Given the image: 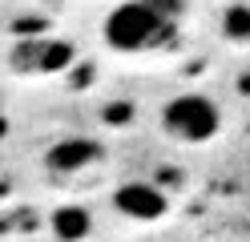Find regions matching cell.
Listing matches in <instances>:
<instances>
[{
	"label": "cell",
	"instance_id": "1",
	"mask_svg": "<svg viewBox=\"0 0 250 242\" xmlns=\"http://www.w3.org/2000/svg\"><path fill=\"white\" fill-rule=\"evenodd\" d=\"M178 4H149V0H133V4H117L109 8L105 24H101V37L113 53L125 57H137V53H158V48H169L178 37Z\"/></svg>",
	"mask_w": 250,
	"mask_h": 242
},
{
	"label": "cell",
	"instance_id": "2",
	"mask_svg": "<svg viewBox=\"0 0 250 242\" xmlns=\"http://www.w3.org/2000/svg\"><path fill=\"white\" fill-rule=\"evenodd\" d=\"M158 121L178 145H210L222 133V105L206 93H178L162 105Z\"/></svg>",
	"mask_w": 250,
	"mask_h": 242
},
{
	"label": "cell",
	"instance_id": "3",
	"mask_svg": "<svg viewBox=\"0 0 250 242\" xmlns=\"http://www.w3.org/2000/svg\"><path fill=\"white\" fill-rule=\"evenodd\" d=\"M113 206L121 218L133 222H162L169 214V198L158 182H121L113 190Z\"/></svg>",
	"mask_w": 250,
	"mask_h": 242
},
{
	"label": "cell",
	"instance_id": "4",
	"mask_svg": "<svg viewBox=\"0 0 250 242\" xmlns=\"http://www.w3.org/2000/svg\"><path fill=\"white\" fill-rule=\"evenodd\" d=\"M73 65V44L65 41H28V44H17L12 53V69L21 73H61Z\"/></svg>",
	"mask_w": 250,
	"mask_h": 242
},
{
	"label": "cell",
	"instance_id": "5",
	"mask_svg": "<svg viewBox=\"0 0 250 242\" xmlns=\"http://www.w3.org/2000/svg\"><path fill=\"white\" fill-rule=\"evenodd\" d=\"M97 157H101V145L97 141H89V137H61V141L49 145L44 166H49L53 174H81Z\"/></svg>",
	"mask_w": 250,
	"mask_h": 242
},
{
	"label": "cell",
	"instance_id": "6",
	"mask_svg": "<svg viewBox=\"0 0 250 242\" xmlns=\"http://www.w3.org/2000/svg\"><path fill=\"white\" fill-rule=\"evenodd\" d=\"M49 226H53L57 242H85L93 234V214L85 206H57Z\"/></svg>",
	"mask_w": 250,
	"mask_h": 242
},
{
	"label": "cell",
	"instance_id": "7",
	"mask_svg": "<svg viewBox=\"0 0 250 242\" xmlns=\"http://www.w3.org/2000/svg\"><path fill=\"white\" fill-rule=\"evenodd\" d=\"M218 32H222L230 44H250V4L218 8Z\"/></svg>",
	"mask_w": 250,
	"mask_h": 242
},
{
	"label": "cell",
	"instance_id": "8",
	"mask_svg": "<svg viewBox=\"0 0 250 242\" xmlns=\"http://www.w3.org/2000/svg\"><path fill=\"white\" fill-rule=\"evenodd\" d=\"M105 117H109V125H129V117H133V109H129V105H113V109L105 113Z\"/></svg>",
	"mask_w": 250,
	"mask_h": 242
},
{
	"label": "cell",
	"instance_id": "9",
	"mask_svg": "<svg viewBox=\"0 0 250 242\" xmlns=\"http://www.w3.org/2000/svg\"><path fill=\"white\" fill-rule=\"evenodd\" d=\"M0 137H4V121H0Z\"/></svg>",
	"mask_w": 250,
	"mask_h": 242
}]
</instances>
